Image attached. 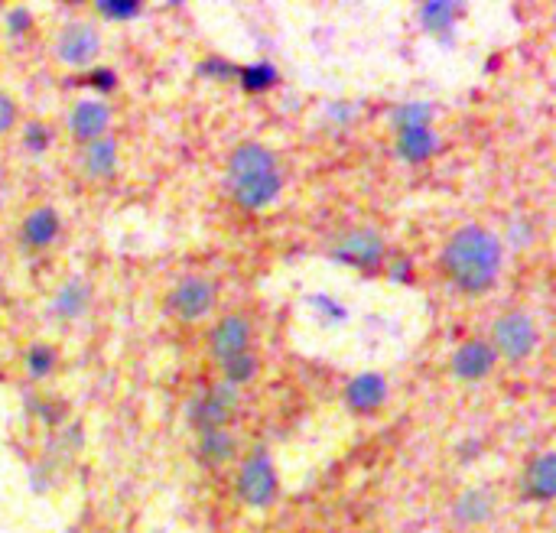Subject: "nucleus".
Listing matches in <instances>:
<instances>
[{
    "mask_svg": "<svg viewBox=\"0 0 556 533\" xmlns=\"http://www.w3.org/2000/svg\"><path fill=\"white\" fill-rule=\"evenodd\" d=\"M443 267L452 277V283L462 286L465 293H482L498 280L501 241L478 225L459 228L443 251Z\"/></svg>",
    "mask_w": 556,
    "mask_h": 533,
    "instance_id": "f257e3e1",
    "label": "nucleus"
},
{
    "mask_svg": "<svg viewBox=\"0 0 556 533\" xmlns=\"http://www.w3.org/2000/svg\"><path fill=\"white\" fill-rule=\"evenodd\" d=\"M228 186L244 208H264L280 195V169L261 143H241L228 160Z\"/></svg>",
    "mask_w": 556,
    "mask_h": 533,
    "instance_id": "f03ea898",
    "label": "nucleus"
},
{
    "mask_svg": "<svg viewBox=\"0 0 556 533\" xmlns=\"http://www.w3.org/2000/svg\"><path fill=\"white\" fill-rule=\"evenodd\" d=\"M238 494H241V501L251 507H267L270 501H274L277 475H274V465H270V459L261 449L244 462L241 478H238Z\"/></svg>",
    "mask_w": 556,
    "mask_h": 533,
    "instance_id": "7ed1b4c3",
    "label": "nucleus"
},
{
    "mask_svg": "<svg viewBox=\"0 0 556 533\" xmlns=\"http://www.w3.org/2000/svg\"><path fill=\"white\" fill-rule=\"evenodd\" d=\"M495 348L504 358L521 361L537 348V329L524 312H511L495 322Z\"/></svg>",
    "mask_w": 556,
    "mask_h": 533,
    "instance_id": "20e7f679",
    "label": "nucleus"
},
{
    "mask_svg": "<svg viewBox=\"0 0 556 533\" xmlns=\"http://www.w3.org/2000/svg\"><path fill=\"white\" fill-rule=\"evenodd\" d=\"M335 257L345 260V264H352V267L371 270V267L381 264L384 241L374 228H355V231H348L339 244H335Z\"/></svg>",
    "mask_w": 556,
    "mask_h": 533,
    "instance_id": "39448f33",
    "label": "nucleus"
},
{
    "mask_svg": "<svg viewBox=\"0 0 556 533\" xmlns=\"http://www.w3.org/2000/svg\"><path fill=\"white\" fill-rule=\"evenodd\" d=\"M235 407H238L235 387H231V384L215 387L205 397L196 400V407H192V423H196L202 433H212V429H222L228 423V416H231V410H235Z\"/></svg>",
    "mask_w": 556,
    "mask_h": 533,
    "instance_id": "423d86ee",
    "label": "nucleus"
},
{
    "mask_svg": "<svg viewBox=\"0 0 556 533\" xmlns=\"http://www.w3.org/2000/svg\"><path fill=\"white\" fill-rule=\"evenodd\" d=\"M212 355L218 361H231V358H238V355H248V345H251V325L244 316H228L222 319L212 329Z\"/></svg>",
    "mask_w": 556,
    "mask_h": 533,
    "instance_id": "0eeeda50",
    "label": "nucleus"
},
{
    "mask_svg": "<svg viewBox=\"0 0 556 533\" xmlns=\"http://www.w3.org/2000/svg\"><path fill=\"white\" fill-rule=\"evenodd\" d=\"M212 299H215V286L209 280H202V277H189L183 280L173 290L170 296V306L179 312L183 319H199L205 316V312L212 309Z\"/></svg>",
    "mask_w": 556,
    "mask_h": 533,
    "instance_id": "6e6552de",
    "label": "nucleus"
},
{
    "mask_svg": "<svg viewBox=\"0 0 556 533\" xmlns=\"http://www.w3.org/2000/svg\"><path fill=\"white\" fill-rule=\"evenodd\" d=\"M101 49V39L92 26L85 23H72L59 39V59L69 65H88Z\"/></svg>",
    "mask_w": 556,
    "mask_h": 533,
    "instance_id": "1a4fd4ad",
    "label": "nucleus"
},
{
    "mask_svg": "<svg viewBox=\"0 0 556 533\" xmlns=\"http://www.w3.org/2000/svg\"><path fill=\"white\" fill-rule=\"evenodd\" d=\"M495 368V348L485 342H465L456 355H452V371L462 381H478Z\"/></svg>",
    "mask_w": 556,
    "mask_h": 533,
    "instance_id": "9d476101",
    "label": "nucleus"
},
{
    "mask_svg": "<svg viewBox=\"0 0 556 533\" xmlns=\"http://www.w3.org/2000/svg\"><path fill=\"white\" fill-rule=\"evenodd\" d=\"M345 400H348V407L358 413L378 410L387 400V381L381 374H358L352 377V384L345 387Z\"/></svg>",
    "mask_w": 556,
    "mask_h": 533,
    "instance_id": "9b49d317",
    "label": "nucleus"
},
{
    "mask_svg": "<svg viewBox=\"0 0 556 533\" xmlns=\"http://www.w3.org/2000/svg\"><path fill=\"white\" fill-rule=\"evenodd\" d=\"M108 121H111V114L101 101H82L79 108L72 111V130H75V137L85 140V143L101 140Z\"/></svg>",
    "mask_w": 556,
    "mask_h": 533,
    "instance_id": "f8f14e48",
    "label": "nucleus"
},
{
    "mask_svg": "<svg viewBox=\"0 0 556 533\" xmlns=\"http://www.w3.org/2000/svg\"><path fill=\"white\" fill-rule=\"evenodd\" d=\"M59 234V215L53 208H36V212L23 221V241L30 247H46L53 244Z\"/></svg>",
    "mask_w": 556,
    "mask_h": 533,
    "instance_id": "ddd939ff",
    "label": "nucleus"
},
{
    "mask_svg": "<svg viewBox=\"0 0 556 533\" xmlns=\"http://www.w3.org/2000/svg\"><path fill=\"white\" fill-rule=\"evenodd\" d=\"M397 150H400L404 160L420 163V160H426V156H433L436 134L430 127H404L400 130V137H397Z\"/></svg>",
    "mask_w": 556,
    "mask_h": 533,
    "instance_id": "4468645a",
    "label": "nucleus"
},
{
    "mask_svg": "<svg viewBox=\"0 0 556 533\" xmlns=\"http://www.w3.org/2000/svg\"><path fill=\"white\" fill-rule=\"evenodd\" d=\"M527 494L530 498H537V501H550L553 494H556V459L547 452V455H540V459L530 465V472H527Z\"/></svg>",
    "mask_w": 556,
    "mask_h": 533,
    "instance_id": "2eb2a0df",
    "label": "nucleus"
},
{
    "mask_svg": "<svg viewBox=\"0 0 556 533\" xmlns=\"http://www.w3.org/2000/svg\"><path fill=\"white\" fill-rule=\"evenodd\" d=\"M118 166V147L111 140H92L85 150V169L92 176H111Z\"/></svg>",
    "mask_w": 556,
    "mask_h": 533,
    "instance_id": "dca6fc26",
    "label": "nucleus"
},
{
    "mask_svg": "<svg viewBox=\"0 0 556 533\" xmlns=\"http://www.w3.org/2000/svg\"><path fill=\"white\" fill-rule=\"evenodd\" d=\"M88 306V286L82 280H69L56 296V312L62 319H75L82 316V309Z\"/></svg>",
    "mask_w": 556,
    "mask_h": 533,
    "instance_id": "f3484780",
    "label": "nucleus"
},
{
    "mask_svg": "<svg viewBox=\"0 0 556 533\" xmlns=\"http://www.w3.org/2000/svg\"><path fill=\"white\" fill-rule=\"evenodd\" d=\"M423 26L430 33H446L452 20H456V4H446V0H433V4H423L420 10Z\"/></svg>",
    "mask_w": 556,
    "mask_h": 533,
    "instance_id": "a211bd4d",
    "label": "nucleus"
},
{
    "mask_svg": "<svg viewBox=\"0 0 556 533\" xmlns=\"http://www.w3.org/2000/svg\"><path fill=\"white\" fill-rule=\"evenodd\" d=\"M202 459L209 462H225L231 459V452H235V439H231L225 429H212V433H202Z\"/></svg>",
    "mask_w": 556,
    "mask_h": 533,
    "instance_id": "6ab92c4d",
    "label": "nucleus"
},
{
    "mask_svg": "<svg viewBox=\"0 0 556 533\" xmlns=\"http://www.w3.org/2000/svg\"><path fill=\"white\" fill-rule=\"evenodd\" d=\"M456 514L465 520V524H478V520H485L491 514V498H488L485 491L462 494V501L456 504Z\"/></svg>",
    "mask_w": 556,
    "mask_h": 533,
    "instance_id": "aec40b11",
    "label": "nucleus"
},
{
    "mask_svg": "<svg viewBox=\"0 0 556 533\" xmlns=\"http://www.w3.org/2000/svg\"><path fill=\"white\" fill-rule=\"evenodd\" d=\"M274 82H277V72H274V65H267V62H254L241 72V85L248 91H267Z\"/></svg>",
    "mask_w": 556,
    "mask_h": 533,
    "instance_id": "412c9836",
    "label": "nucleus"
},
{
    "mask_svg": "<svg viewBox=\"0 0 556 533\" xmlns=\"http://www.w3.org/2000/svg\"><path fill=\"white\" fill-rule=\"evenodd\" d=\"M254 374H257V358L254 355H238V358L225 361L228 384H248V381H254Z\"/></svg>",
    "mask_w": 556,
    "mask_h": 533,
    "instance_id": "4be33fe9",
    "label": "nucleus"
},
{
    "mask_svg": "<svg viewBox=\"0 0 556 533\" xmlns=\"http://www.w3.org/2000/svg\"><path fill=\"white\" fill-rule=\"evenodd\" d=\"M430 117H433V111L426 108V104H407V108H400L394 114V121L400 130H404V127H430Z\"/></svg>",
    "mask_w": 556,
    "mask_h": 533,
    "instance_id": "5701e85b",
    "label": "nucleus"
},
{
    "mask_svg": "<svg viewBox=\"0 0 556 533\" xmlns=\"http://www.w3.org/2000/svg\"><path fill=\"white\" fill-rule=\"evenodd\" d=\"M27 364H30V374H33V377H43V374L53 371V364H56V351L49 348V345H36V348L30 351Z\"/></svg>",
    "mask_w": 556,
    "mask_h": 533,
    "instance_id": "b1692460",
    "label": "nucleus"
},
{
    "mask_svg": "<svg viewBox=\"0 0 556 533\" xmlns=\"http://www.w3.org/2000/svg\"><path fill=\"white\" fill-rule=\"evenodd\" d=\"M98 10L105 13V17H111V20H131V17H137V13H140V4H137V0H101Z\"/></svg>",
    "mask_w": 556,
    "mask_h": 533,
    "instance_id": "393cba45",
    "label": "nucleus"
},
{
    "mask_svg": "<svg viewBox=\"0 0 556 533\" xmlns=\"http://www.w3.org/2000/svg\"><path fill=\"white\" fill-rule=\"evenodd\" d=\"M14 121H17L14 101H10L7 95H0V134H7V130L14 127Z\"/></svg>",
    "mask_w": 556,
    "mask_h": 533,
    "instance_id": "a878e982",
    "label": "nucleus"
},
{
    "mask_svg": "<svg viewBox=\"0 0 556 533\" xmlns=\"http://www.w3.org/2000/svg\"><path fill=\"white\" fill-rule=\"evenodd\" d=\"M27 147L36 150V153L46 150V147H49V130H46V127L30 124V127H27Z\"/></svg>",
    "mask_w": 556,
    "mask_h": 533,
    "instance_id": "bb28decb",
    "label": "nucleus"
},
{
    "mask_svg": "<svg viewBox=\"0 0 556 533\" xmlns=\"http://www.w3.org/2000/svg\"><path fill=\"white\" fill-rule=\"evenodd\" d=\"M7 26H10V33H27L30 30V13L27 10H14L7 17Z\"/></svg>",
    "mask_w": 556,
    "mask_h": 533,
    "instance_id": "cd10ccee",
    "label": "nucleus"
},
{
    "mask_svg": "<svg viewBox=\"0 0 556 533\" xmlns=\"http://www.w3.org/2000/svg\"><path fill=\"white\" fill-rule=\"evenodd\" d=\"M114 82H118V78H114L111 69H98V72H92V85H95L98 91H111Z\"/></svg>",
    "mask_w": 556,
    "mask_h": 533,
    "instance_id": "c85d7f7f",
    "label": "nucleus"
}]
</instances>
